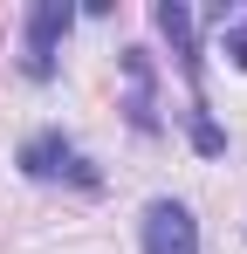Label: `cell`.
<instances>
[{"label": "cell", "instance_id": "6da1fadb", "mask_svg": "<svg viewBox=\"0 0 247 254\" xmlns=\"http://www.w3.org/2000/svg\"><path fill=\"white\" fill-rule=\"evenodd\" d=\"M21 172H28L35 186H76V192H96V186H103V172L89 165L76 151V137H62L55 124L35 130V137L21 144Z\"/></svg>", "mask_w": 247, "mask_h": 254}, {"label": "cell", "instance_id": "7a4b0ae2", "mask_svg": "<svg viewBox=\"0 0 247 254\" xmlns=\"http://www.w3.org/2000/svg\"><path fill=\"white\" fill-rule=\"evenodd\" d=\"M69 21H76L69 0H35V7H28V76H35V83L55 76V48L69 35Z\"/></svg>", "mask_w": 247, "mask_h": 254}, {"label": "cell", "instance_id": "3957f363", "mask_svg": "<svg viewBox=\"0 0 247 254\" xmlns=\"http://www.w3.org/2000/svg\"><path fill=\"white\" fill-rule=\"evenodd\" d=\"M144 254H199V220L179 199H151L144 206Z\"/></svg>", "mask_w": 247, "mask_h": 254}, {"label": "cell", "instance_id": "277c9868", "mask_svg": "<svg viewBox=\"0 0 247 254\" xmlns=\"http://www.w3.org/2000/svg\"><path fill=\"white\" fill-rule=\"evenodd\" d=\"M158 28L172 35V55H179V69H185V83H192V103H206V96H199V42H192V14H185L179 0H158Z\"/></svg>", "mask_w": 247, "mask_h": 254}, {"label": "cell", "instance_id": "5b68a950", "mask_svg": "<svg viewBox=\"0 0 247 254\" xmlns=\"http://www.w3.org/2000/svg\"><path fill=\"white\" fill-rule=\"evenodd\" d=\"M124 76H130V124H137V130H158V110H151V62H144V48H124Z\"/></svg>", "mask_w": 247, "mask_h": 254}, {"label": "cell", "instance_id": "8992f818", "mask_svg": "<svg viewBox=\"0 0 247 254\" xmlns=\"http://www.w3.org/2000/svg\"><path fill=\"white\" fill-rule=\"evenodd\" d=\"M220 28H227V55H234V69H247V14H220Z\"/></svg>", "mask_w": 247, "mask_h": 254}]
</instances>
